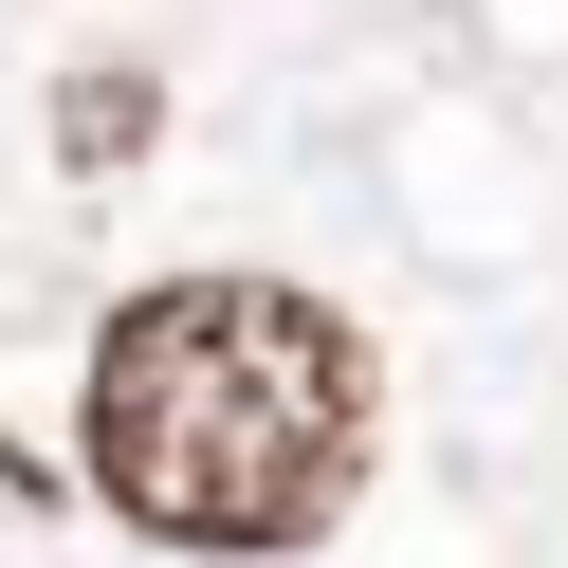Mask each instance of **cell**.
<instances>
[{
	"instance_id": "1",
	"label": "cell",
	"mask_w": 568,
	"mask_h": 568,
	"mask_svg": "<svg viewBox=\"0 0 568 568\" xmlns=\"http://www.w3.org/2000/svg\"><path fill=\"white\" fill-rule=\"evenodd\" d=\"M367 440H385V367L294 275H148L74 385L92 495L202 568H294L367 495Z\"/></svg>"
},
{
	"instance_id": "2",
	"label": "cell",
	"mask_w": 568,
	"mask_h": 568,
	"mask_svg": "<svg viewBox=\"0 0 568 568\" xmlns=\"http://www.w3.org/2000/svg\"><path fill=\"white\" fill-rule=\"evenodd\" d=\"M55 111H74V165H129V148H148V92H129V74H74V92H55Z\"/></svg>"
}]
</instances>
